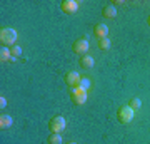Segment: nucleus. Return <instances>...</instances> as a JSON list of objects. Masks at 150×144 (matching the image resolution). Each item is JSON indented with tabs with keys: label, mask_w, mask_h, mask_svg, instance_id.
I'll list each match as a JSON object with an SVG mask.
<instances>
[{
	"label": "nucleus",
	"mask_w": 150,
	"mask_h": 144,
	"mask_svg": "<svg viewBox=\"0 0 150 144\" xmlns=\"http://www.w3.org/2000/svg\"><path fill=\"white\" fill-rule=\"evenodd\" d=\"M17 37H18L17 30H13L10 27H2V29H0V44H2V47L15 45Z\"/></svg>",
	"instance_id": "nucleus-1"
},
{
	"label": "nucleus",
	"mask_w": 150,
	"mask_h": 144,
	"mask_svg": "<svg viewBox=\"0 0 150 144\" xmlns=\"http://www.w3.org/2000/svg\"><path fill=\"white\" fill-rule=\"evenodd\" d=\"M70 99L75 106H83L87 101V91L80 85H77L74 89H70Z\"/></svg>",
	"instance_id": "nucleus-2"
},
{
	"label": "nucleus",
	"mask_w": 150,
	"mask_h": 144,
	"mask_svg": "<svg viewBox=\"0 0 150 144\" xmlns=\"http://www.w3.org/2000/svg\"><path fill=\"white\" fill-rule=\"evenodd\" d=\"M134 114H135V112L130 109V106H120V107H118V111H117V119H118V123L129 124L130 121L134 119Z\"/></svg>",
	"instance_id": "nucleus-3"
},
{
	"label": "nucleus",
	"mask_w": 150,
	"mask_h": 144,
	"mask_svg": "<svg viewBox=\"0 0 150 144\" xmlns=\"http://www.w3.org/2000/svg\"><path fill=\"white\" fill-rule=\"evenodd\" d=\"M65 126H67V123H65L64 116H54L50 119V123H48V129L52 133H62L65 129Z\"/></svg>",
	"instance_id": "nucleus-4"
},
{
	"label": "nucleus",
	"mask_w": 150,
	"mask_h": 144,
	"mask_svg": "<svg viewBox=\"0 0 150 144\" xmlns=\"http://www.w3.org/2000/svg\"><path fill=\"white\" fill-rule=\"evenodd\" d=\"M64 80L70 89H74V87H77V85L80 84L82 75L79 74V72H75V70H70V72H67V74L64 75Z\"/></svg>",
	"instance_id": "nucleus-5"
},
{
	"label": "nucleus",
	"mask_w": 150,
	"mask_h": 144,
	"mask_svg": "<svg viewBox=\"0 0 150 144\" xmlns=\"http://www.w3.org/2000/svg\"><path fill=\"white\" fill-rule=\"evenodd\" d=\"M88 40L87 39H77L74 44H72V52L74 54H80V55H85L87 50H88Z\"/></svg>",
	"instance_id": "nucleus-6"
},
{
	"label": "nucleus",
	"mask_w": 150,
	"mask_h": 144,
	"mask_svg": "<svg viewBox=\"0 0 150 144\" xmlns=\"http://www.w3.org/2000/svg\"><path fill=\"white\" fill-rule=\"evenodd\" d=\"M60 10L67 14V15H72V14L79 10V2L77 0H64L62 5H60Z\"/></svg>",
	"instance_id": "nucleus-7"
},
{
	"label": "nucleus",
	"mask_w": 150,
	"mask_h": 144,
	"mask_svg": "<svg viewBox=\"0 0 150 144\" xmlns=\"http://www.w3.org/2000/svg\"><path fill=\"white\" fill-rule=\"evenodd\" d=\"M93 35H95L98 40L100 39H105L108 35V27L105 24H95L93 25Z\"/></svg>",
	"instance_id": "nucleus-8"
},
{
	"label": "nucleus",
	"mask_w": 150,
	"mask_h": 144,
	"mask_svg": "<svg viewBox=\"0 0 150 144\" xmlns=\"http://www.w3.org/2000/svg\"><path fill=\"white\" fill-rule=\"evenodd\" d=\"M79 64H80L82 69H92V67H93V64H95V60H93V57H92V55L85 54V55H80Z\"/></svg>",
	"instance_id": "nucleus-9"
},
{
	"label": "nucleus",
	"mask_w": 150,
	"mask_h": 144,
	"mask_svg": "<svg viewBox=\"0 0 150 144\" xmlns=\"http://www.w3.org/2000/svg\"><path fill=\"white\" fill-rule=\"evenodd\" d=\"M102 15L105 17V19H113V17L117 15V9L113 5H105L102 9Z\"/></svg>",
	"instance_id": "nucleus-10"
},
{
	"label": "nucleus",
	"mask_w": 150,
	"mask_h": 144,
	"mask_svg": "<svg viewBox=\"0 0 150 144\" xmlns=\"http://www.w3.org/2000/svg\"><path fill=\"white\" fill-rule=\"evenodd\" d=\"M12 126V116L8 114H2L0 116V129H7Z\"/></svg>",
	"instance_id": "nucleus-11"
},
{
	"label": "nucleus",
	"mask_w": 150,
	"mask_h": 144,
	"mask_svg": "<svg viewBox=\"0 0 150 144\" xmlns=\"http://www.w3.org/2000/svg\"><path fill=\"white\" fill-rule=\"evenodd\" d=\"M12 59V52L8 47H2L0 49V60L5 64V62H8V60Z\"/></svg>",
	"instance_id": "nucleus-12"
},
{
	"label": "nucleus",
	"mask_w": 150,
	"mask_h": 144,
	"mask_svg": "<svg viewBox=\"0 0 150 144\" xmlns=\"http://www.w3.org/2000/svg\"><path fill=\"white\" fill-rule=\"evenodd\" d=\"M47 143H48V144H62L64 141H62V136H60V133H52L50 136H48Z\"/></svg>",
	"instance_id": "nucleus-13"
},
{
	"label": "nucleus",
	"mask_w": 150,
	"mask_h": 144,
	"mask_svg": "<svg viewBox=\"0 0 150 144\" xmlns=\"http://www.w3.org/2000/svg\"><path fill=\"white\" fill-rule=\"evenodd\" d=\"M129 106H130V109L135 112V111H139L140 107H142V101H140L139 97H134V99H130Z\"/></svg>",
	"instance_id": "nucleus-14"
},
{
	"label": "nucleus",
	"mask_w": 150,
	"mask_h": 144,
	"mask_svg": "<svg viewBox=\"0 0 150 144\" xmlns=\"http://www.w3.org/2000/svg\"><path fill=\"white\" fill-rule=\"evenodd\" d=\"M98 49H100V50H108V49H110V39L108 37L100 39V40H98Z\"/></svg>",
	"instance_id": "nucleus-15"
},
{
	"label": "nucleus",
	"mask_w": 150,
	"mask_h": 144,
	"mask_svg": "<svg viewBox=\"0 0 150 144\" xmlns=\"http://www.w3.org/2000/svg\"><path fill=\"white\" fill-rule=\"evenodd\" d=\"M10 52H12V57H15V59H17V57H20V55H22V47H20V45H12Z\"/></svg>",
	"instance_id": "nucleus-16"
},
{
	"label": "nucleus",
	"mask_w": 150,
	"mask_h": 144,
	"mask_svg": "<svg viewBox=\"0 0 150 144\" xmlns=\"http://www.w3.org/2000/svg\"><path fill=\"white\" fill-rule=\"evenodd\" d=\"M80 87H83V89H85V91H88V87H90V80L87 79V77H82V80H80Z\"/></svg>",
	"instance_id": "nucleus-17"
},
{
	"label": "nucleus",
	"mask_w": 150,
	"mask_h": 144,
	"mask_svg": "<svg viewBox=\"0 0 150 144\" xmlns=\"http://www.w3.org/2000/svg\"><path fill=\"white\" fill-rule=\"evenodd\" d=\"M0 107H2V109H4V107H7V99L4 96L0 97Z\"/></svg>",
	"instance_id": "nucleus-18"
},
{
	"label": "nucleus",
	"mask_w": 150,
	"mask_h": 144,
	"mask_svg": "<svg viewBox=\"0 0 150 144\" xmlns=\"http://www.w3.org/2000/svg\"><path fill=\"white\" fill-rule=\"evenodd\" d=\"M67 144H77V143H74V141H70V143H67Z\"/></svg>",
	"instance_id": "nucleus-19"
},
{
	"label": "nucleus",
	"mask_w": 150,
	"mask_h": 144,
	"mask_svg": "<svg viewBox=\"0 0 150 144\" xmlns=\"http://www.w3.org/2000/svg\"><path fill=\"white\" fill-rule=\"evenodd\" d=\"M147 22H149V25H150V17H149V19H147Z\"/></svg>",
	"instance_id": "nucleus-20"
}]
</instances>
